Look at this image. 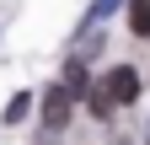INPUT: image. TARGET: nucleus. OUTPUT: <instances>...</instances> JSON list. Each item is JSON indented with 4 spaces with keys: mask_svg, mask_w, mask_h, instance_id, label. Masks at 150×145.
<instances>
[{
    "mask_svg": "<svg viewBox=\"0 0 150 145\" xmlns=\"http://www.w3.org/2000/svg\"><path fill=\"white\" fill-rule=\"evenodd\" d=\"M102 97H107L112 107H123V102H134V97H139V75H134V70H129V65H118V70H112V75L102 81Z\"/></svg>",
    "mask_w": 150,
    "mask_h": 145,
    "instance_id": "f257e3e1",
    "label": "nucleus"
},
{
    "mask_svg": "<svg viewBox=\"0 0 150 145\" xmlns=\"http://www.w3.org/2000/svg\"><path fill=\"white\" fill-rule=\"evenodd\" d=\"M43 124H48V129H64V124H70V92H64V86H48V92H43Z\"/></svg>",
    "mask_w": 150,
    "mask_h": 145,
    "instance_id": "f03ea898",
    "label": "nucleus"
},
{
    "mask_svg": "<svg viewBox=\"0 0 150 145\" xmlns=\"http://www.w3.org/2000/svg\"><path fill=\"white\" fill-rule=\"evenodd\" d=\"M129 32L134 38H150V0H134L129 6Z\"/></svg>",
    "mask_w": 150,
    "mask_h": 145,
    "instance_id": "7ed1b4c3",
    "label": "nucleus"
},
{
    "mask_svg": "<svg viewBox=\"0 0 150 145\" xmlns=\"http://www.w3.org/2000/svg\"><path fill=\"white\" fill-rule=\"evenodd\" d=\"M27 107H32V97H27V92H16V97L6 102V113H0V118H6V124H22V118H27Z\"/></svg>",
    "mask_w": 150,
    "mask_h": 145,
    "instance_id": "20e7f679",
    "label": "nucleus"
},
{
    "mask_svg": "<svg viewBox=\"0 0 150 145\" xmlns=\"http://www.w3.org/2000/svg\"><path fill=\"white\" fill-rule=\"evenodd\" d=\"M64 92H70V97L86 92V65H81V59H70V70H64Z\"/></svg>",
    "mask_w": 150,
    "mask_h": 145,
    "instance_id": "39448f33",
    "label": "nucleus"
}]
</instances>
